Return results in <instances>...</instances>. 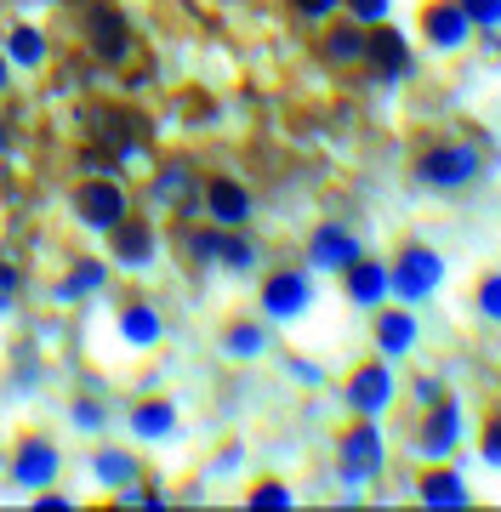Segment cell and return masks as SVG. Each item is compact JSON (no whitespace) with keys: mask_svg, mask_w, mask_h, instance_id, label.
I'll use <instances>...</instances> for the list:
<instances>
[{"mask_svg":"<svg viewBox=\"0 0 501 512\" xmlns=\"http://www.w3.org/2000/svg\"><path fill=\"white\" fill-rule=\"evenodd\" d=\"M479 154L467 143H427L422 154H416V165H410V177L422 188H433V194H462V188L479 183Z\"/></svg>","mask_w":501,"mask_h":512,"instance_id":"obj_1","label":"cell"},{"mask_svg":"<svg viewBox=\"0 0 501 512\" xmlns=\"http://www.w3.org/2000/svg\"><path fill=\"white\" fill-rule=\"evenodd\" d=\"M382 467H388V444L376 433V416H359L336 444V473H342L348 490H365V484L382 478Z\"/></svg>","mask_w":501,"mask_h":512,"instance_id":"obj_2","label":"cell"},{"mask_svg":"<svg viewBox=\"0 0 501 512\" xmlns=\"http://www.w3.org/2000/svg\"><path fill=\"white\" fill-rule=\"evenodd\" d=\"M439 279H445V256L427 251V245H405L388 268V296H399L405 308H416V302H427V296L439 291Z\"/></svg>","mask_w":501,"mask_h":512,"instance_id":"obj_3","label":"cell"},{"mask_svg":"<svg viewBox=\"0 0 501 512\" xmlns=\"http://www.w3.org/2000/svg\"><path fill=\"white\" fill-rule=\"evenodd\" d=\"M86 52H92L97 63H131L137 35H131L126 12H114V6H86Z\"/></svg>","mask_w":501,"mask_h":512,"instance_id":"obj_4","label":"cell"},{"mask_svg":"<svg viewBox=\"0 0 501 512\" xmlns=\"http://www.w3.org/2000/svg\"><path fill=\"white\" fill-rule=\"evenodd\" d=\"M126 211H131L126 188L114 183V177H86V183L75 188V217L86 222V228H103V234H109Z\"/></svg>","mask_w":501,"mask_h":512,"instance_id":"obj_5","label":"cell"},{"mask_svg":"<svg viewBox=\"0 0 501 512\" xmlns=\"http://www.w3.org/2000/svg\"><path fill=\"white\" fill-rule=\"evenodd\" d=\"M456 444H462V404L456 399L427 404V421H422V433H416L422 461H450L456 456Z\"/></svg>","mask_w":501,"mask_h":512,"instance_id":"obj_6","label":"cell"},{"mask_svg":"<svg viewBox=\"0 0 501 512\" xmlns=\"http://www.w3.org/2000/svg\"><path fill=\"white\" fill-rule=\"evenodd\" d=\"M422 35H427V46H439V52H462L479 29H473V18L462 12V0H427L422 6Z\"/></svg>","mask_w":501,"mask_h":512,"instance_id":"obj_7","label":"cell"},{"mask_svg":"<svg viewBox=\"0 0 501 512\" xmlns=\"http://www.w3.org/2000/svg\"><path fill=\"white\" fill-rule=\"evenodd\" d=\"M97 120V143L109 148V160H126V154H137V148L149 143V120L143 114H131V109H92Z\"/></svg>","mask_w":501,"mask_h":512,"instance_id":"obj_8","label":"cell"},{"mask_svg":"<svg viewBox=\"0 0 501 512\" xmlns=\"http://www.w3.org/2000/svg\"><path fill=\"white\" fill-rule=\"evenodd\" d=\"M109 251H114V262H120V268H131V274H137V268H149L154 262V251H160V239H154V222L149 217H120L109 228Z\"/></svg>","mask_w":501,"mask_h":512,"instance_id":"obj_9","label":"cell"},{"mask_svg":"<svg viewBox=\"0 0 501 512\" xmlns=\"http://www.w3.org/2000/svg\"><path fill=\"white\" fill-rule=\"evenodd\" d=\"M388 404H393V370H388V359L359 365L348 376V410H353V416H382Z\"/></svg>","mask_w":501,"mask_h":512,"instance_id":"obj_10","label":"cell"},{"mask_svg":"<svg viewBox=\"0 0 501 512\" xmlns=\"http://www.w3.org/2000/svg\"><path fill=\"white\" fill-rule=\"evenodd\" d=\"M365 63L376 69V80H405L410 74V40L388 23H371L365 29Z\"/></svg>","mask_w":501,"mask_h":512,"instance_id":"obj_11","label":"cell"},{"mask_svg":"<svg viewBox=\"0 0 501 512\" xmlns=\"http://www.w3.org/2000/svg\"><path fill=\"white\" fill-rule=\"evenodd\" d=\"M308 302H314V285H308L302 268H279V274L262 279V308H268V319H297Z\"/></svg>","mask_w":501,"mask_h":512,"instance_id":"obj_12","label":"cell"},{"mask_svg":"<svg viewBox=\"0 0 501 512\" xmlns=\"http://www.w3.org/2000/svg\"><path fill=\"white\" fill-rule=\"evenodd\" d=\"M353 256H365V245H359V234H353L348 222H319L314 234H308V262L314 268H348Z\"/></svg>","mask_w":501,"mask_h":512,"instance_id":"obj_13","label":"cell"},{"mask_svg":"<svg viewBox=\"0 0 501 512\" xmlns=\"http://www.w3.org/2000/svg\"><path fill=\"white\" fill-rule=\"evenodd\" d=\"M205 217L217 228H245L251 222V194L240 183H228V177H211L205 183Z\"/></svg>","mask_w":501,"mask_h":512,"instance_id":"obj_14","label":"cell"},{"mask_svg":"<svg viewBox=\"0 0 501 512\" xmlns=\"http://www.w3.org/2000/svg\"><path fill=\"white\" fill-rule=\"evenodd\" d=\"M416 495H422V507H433V512H462L467 507L462 473H456V467H445V461H433V467H427L422 484H416Z\"/></svg>","mask_w":501,"mask_h":512,"instance_id":"obj_15","label":"cell"},{"mask_svg":"<svg viewBox=\"0 0 501 512\" xmlns=\"http://www.w3.org/2000/svg\"><path fill=\"white\" fill-rule=\"evenodd\" d=\"M342 285H348V302L353 308H376L388 296V262H371V256H353L342 268Z\"/></svg>","mask_w":501,"mask_h":512,"instance_id":"obj_16","label":"cell"},{"mask_svg":"<svg viewBox=\"0 0 501 512\" xmlns=\"http://www.w3.org/2000/svg\"><path fill=\"white\" fill-rule=\"evenodd\" d=\"M12 478H18L23 490H46L57 478V450L46 439H23L18 456H12Z\"/></svg>","mask_w":501,"mask_h":512,"instance_id":"obj_17","label":"cell"},{"mask_svg":"<svg viewBox=\"0 0 501 512\" xmlns=\"http://www.w3.org/2000/svg\"><path fill=\"white\" fill-rule=\"evenodd\" d=\"M416 313L410 308H388V313H376V353L382 359H405L410 348H416Z\"/></svg>","mask_w":501,"mask_h":512,"instance_id":"obj_18","label":"cell"},{"mask_svg":"<svg viewBox=\"0 0 501 512\" xmlns=\"http://www.w3.org/2000/svg\"><path fill=\"white\" fill-rule=\"evenodd\" d=\"M319 57L331 69H348V63H365V23H331L319 35Z\"/></svg>","mask_w":501,"mask_h":512,"instance_id":"obj_19","label":"cell"},{"mask_svg":"<svg viewBox=\"0 0 501 512\" xmlns=\"http://www.w3.org/2000/svg\"><path fill=\"white\" fill-rule=\"evenodd\" d=\"M131 433H137V439H171V433H177V404L171 399L131 404Z\"/></svg>","mask_w":501,"mask_h":512,"instance_id":"obj_20","label":"cell"},{"mask_svg":"<svg viewBox=\"0 0 501 512\" xmlns=\"http://www.w3.org/2000/svg\"><path fill=\"white\" fill-rule=\"evenodd\" d=\"M154 194L166 205H177V217L188 211V200H194V171H188L183 160H171V165H160V177H154Z\"/></svg>","mask_w":501,"mask_h":512,"instance_id":"obj_21","label":"cell"},{"mask_svg":"<svg viewBox=\"0 0 501 512\" xmlns=\"http://www.w3.org/2000/svg\"><path fill=\"white\" fill-rule=\"evenodd\" d=\"M160 313L149 308V302H131L126 313H120V336H126V342H137V348H154V342H160Z\"/></svg>","mask_w":501,"mask_h":512,"instance_id":"obj_22","label":"cell"},{"mask_svg":"<svg viewBox=\"0 0 501 512\" xmlns=\"http://www.w3.org/2000/svg\"><path fill=\"white\" fill-rule=\"evenodd\" d=\"M217 262L234 268V274H251V268H257V245H251L240 228H223V239H217Z\"/></svg>","mask_w":501,"mask_h":512,"instance_id":"obj_23","label":"cell"},{"mask_svg":"<svg viewBox=\"0 0 501 512\" xmlns=\"http://www.w3.org/2000/svg\"><path fill=\"white\" fill-rule=\"evenodd\" d=\"M6 57L23 63V69H40V63H46V40H40V29H29V23L12 29V35H6Z\"/></svg>","mask_w":501,"mask_h":512,"instance_id":"obj_24","label":"cell"},{"mask_svg":"<svg viewBox=\"0 0 501 512\" xmlns=\"http://www.w3.org/2000/svg\"><path fill=\"white\" fill-rule=\"evenodd\" d=\"M97 478H103L109 490H126V484H137V461H131L126 450H103V456H97Z\"/></svg>","mask_w":501,"mask_h":512,"instance_id":"obj_25","label":"cell"},{"mask_svg":"<svg viewBox=\"0 0 501 512\" xmlns=\"http://www.w3.org/2000/svg\"><path fill=\"white\" fill-rule=\"evenodd\" d=\"M223 348L234 353V359H257V353L268 348V330H262V325H228L223 330Z\"/></svg>","mask_w":501,"mask_h":512,"instance_id":"obj_26","label":"cell"},{"mask_svg":"<svg viewBox=\"0 0 501 512\" xmlns=\"http://www.w3.org/2000/svg\"><path fill=\"white\" fill-rule=\"evenodd\" d=\"M103 279H109V268H103V262H80L75 274L63 279V296H86V291H103Z\"/></svg>","mask_w":501,"mask_h":512,"instance_id":"obj_27","label":"cell"},{"mask_svg":"<svg viewBox=\"0 0 501 512\" xmlns=\"http://www.w3.org/2000/svg\"><path fill=\"white\" fill-rule=\"evenodd\" d=\"M245 507H257V512H268V507H274V512H285V507H291V490L268 478V484H257V490L245 495Z\"/></svg>","mask_w":501,"mask_h":512,"instance_id":"obj_28","label":"cell"},{"mask_svg":"<svg viewBox=\"0 0 501 512\" xmlns=\"http://www.w3.org/2000/svg\"><path fill=\"white\" fill-rule=\"evenodd\" d=\"M342 6H348L353 23H365V29H371V23H388V12H393V0H342Z\"/></svg>","mask_w":501,"mask_h":512,"instance_id":"obj_29","label":"cell"},{"mask_svg":"<svg viewBox=\"0 0 501 512\" xmlns=\"http://www.w3.org/2000/svg\"><path fill=\"white\" fill-rule=\"evenodd\" d=\"M462 12L473 18V29H501V0H462Z\"/></svg>","mask_w":501,"mask_h":512,"instance_id":"obj_30","label":"cell"},{"mask_svg":"<svg viewBox=\"0 0 501 512\" xmlns=\"http://www.w3.org/2000/svg\"><path fill=\"white\" fill-rule=\"evenodd\" d=\"M479 313H484V319H501V274H484L479 279Z\"/></svg>","mask_w":501,"mask_h":512,"instance_id":"obj_31","label":"cell"},{"mask_svg":"<svg viewBox=\"0 0 501 512\" xmlns=\"http://www.w3.org/2000/svg\"><path fill=\"white\" fill-rule=\"evenodd\" d=\"M479 456L490 461V467H501V416L484 421V444H479Z\"/></svg>","mask_w":501,"mask_h":512,"instance_id":"obj_32","label":"cell"},{"mask_svg":"<svg viewBox=\"0 0 501 512\" xmlns=\"http://www.w3.org/2000/svg\"><path fill=\"white\" fill-rule=\"evenodd\" d=\"M291 6H297L302 18H336L342 12V0H291Z\"/></svg>","mask_w":501,"mask_h":512,"instance_id":"obj_33","label":"cell"},{"mask_svg":"<svg viewBox=\"0 0 501 512\" xmlns=\"http://www.w3.org/2000/svg\"><path fill=\"white\" fill-rule=\"evenodd\" d=\"M75 421L97 433V427H103V404H75Z\"/></svg>","mask_w":501,"mask_h":512,"instance_id":"obj_34","label":"cell"},{"mask_svg":"<svg viewBox=\"0 0 501 512\" xmlns=\"http://www.w3.org/2000/svg\"><path fill=\"white\" fill-rule=\"evenodd\" d=\"M0 291H6V296L18 291V268H12V262H6V256H0Z\"/></svg>","mask_w":501,"mask_h":512,"instance_id":"obj_35","label":"cell"},{"mask_svg":"<svg viewBox=\"0 0 501 512\" xmlns=\"http://www.w3.org/2000/svg\"><path fill=\"white\" fill-rule=\"evenodd\" d=\"M416 399H422V404H439V399H445V387H439V382H416Z\"/></svg>","mask_w":501,"mask_h":512,"instance_id":"obj_36","label":"cell"},{"mask_svg":"<svg viewBox=\"0 0 501 512\" xmlns=\"http://www.w3.org/2000/svg\"><path fill=\"white\" fill-rule=\"evenodd\" d=\"M35 512H69V501L63 495H35Z\"/></svg>","mask_w":501,"mask_h":512,"instance_id":"obj_37","label":"cell"},{"mask_svg":"<svg viewBox=\"0 0 501 512\" xmlns=\"http://www.w3.org/2000/svg\"><path fill=\"white\" fill-rule=\"evenodd\" d=\"M6 74H12V69H6V52H0V92H6Z\"/></svg>","mask_w":501,"mask_h":512,"instance_id":"obj_38","label":"cell"},{"mask_svg":"<svg viewBox=\"0 0 501 512\" xmlns=\"http://www.w3.org/2000/svg\"><path fill=\"white\" fill-rule=\"evenodd\" d=\"M0 148H6V126H0Z\"/></svg>","mask_w":501,"mask_h":512,"instance_id":"obj_39","label":"cell"}]
</instances>
